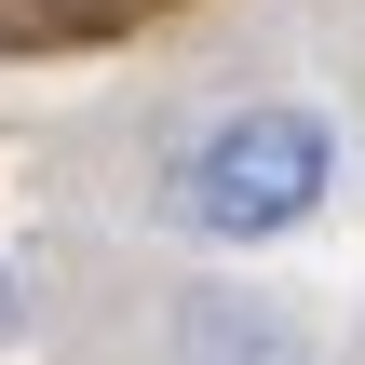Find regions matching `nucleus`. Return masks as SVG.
<instances>
[{"label": "nucleus", "mask_w": 365, "mask_h": 365, "mask_svg": "<svg viewBox=\"0 0 365 365\" xmlns=\"http://www.w3.org/2000/svg\"><path fill=\"white\" fill-rule=\"evenodd\" d=\"M325 190H339V122L298 95H244L163 163V217L190 244H284L325 217Z\"/></svg>", "instance_id": "f257e3e1"}, {"label": "nucleus", "mask_w": 365, "mask_h": 365, "mask_svg": "<svg viewBox=\"0 0 365 365\" xmlns=\"http://www.w3.org/2000/svg\"><path fill=\"white\" fill-rule=\"evenodd\" d=\"M176 365H312L298 325L271 298H230V284H190L176 298Z\"/></svg>", "instance_id": "f03ea898"}]
</instances>
